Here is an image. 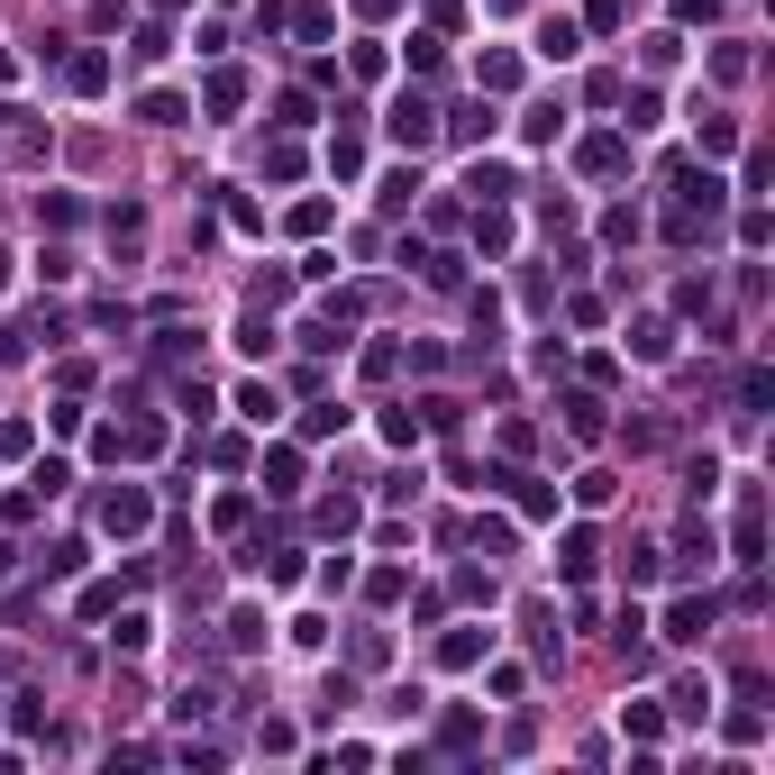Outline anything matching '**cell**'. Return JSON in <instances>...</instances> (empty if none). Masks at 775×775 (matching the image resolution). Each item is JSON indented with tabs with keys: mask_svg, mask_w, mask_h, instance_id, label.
<instances>
[{
	"mask_svg": "<svg viewBox=\"0 0 775 775\" xmlns=\"http://www.w3.org/2000/svg\"><path fill=\"white\" fill-rule=\"evenodd\" d=\"M383 128H393V146H429V138H438V110H429L420 92H402L393 110H383Z\"/></svg>",
	"mask_w": 775,
	"mask_h": 775,
	"instance_id": "6da1fadb",
	"label": "cell"
},
{
	"mask_svg": "<svg viewBox=\"0 0 775 775\" xmlns=\"http://www.w3.org/2000/svg\"><path fill=\"white\" fill-rule=\"evenodd\" d=\"M100 529H110V538H138V529H146V493H138V484L100 493Z\"/></svg>",
	"mask_w": 775,
	"mask_h": 775,
	"instance_id": "7a4b0ae2",
	"label": "cell"
},
{
	"mask_svg": "<svg viewBox=\"0 0 775 775\" xmlns=\"http://www.w3.org/2000/svg\"><path fill=\"white\" fill-rule=\"evenodd\" d=\"M712 630V593H684V603H666V639H703Z\"/></svg>",
	"mask_w": 775,
	"mask_h": 775,
	"instance_id": "3957f363",
	"label": "cell"
},
{
	"mask_svg": "<svg viewBox=\"0 0 775 775\" xmlns=\"http://www.w3.org/2000/svg\"><path fill=\"white\" fill-rule=\"evenodd\" d=\"M329 174H338V183H356V174H366V138H356V128H338V138H329Z\"/></svg>",
	"mask_w": 775,
	"mask_h": 775,
	"instance_id": "277c9868",
	"label": "cell"
},
{
	"mask_svg": "<svg viewBox=\"0 0 775 775\" xmlns=\"http://www.w3.org/2000/svg\"><path fill=\"white\" fill-rule=\"evenodd\" d=\"M247 110V73L228 64V73H211V119H238Z\"/></svg>",
	"mask_w": 775,
	"mask_h": 775,
	"instance_id": "5b68a950",
	"label": "cell"
},
{
	"mask_svg": "<svg viewBox=\"0 0 775 775\" xmlns=\"http://www.w3.org/2000/svg\"><path fill=\"white\" fill-rule=\"evenodd\" d=\"M630 165V138H584V174H620Z\"/></svg>",
	"mask_w": 775,
	"mask_h": 775,
	"instance_id": "8992f818",
	"label": "cell"
},
{
	"mask_svg": "<svg viewBox=\"0 0 775 775\" xmlns=\"http://www.w3.org/2000/svg\"><path fill=\"white\" fill-rule=\"evenodd\" d=\"M64 83H73V92H100V83H110V56H100V46H92V56H73Z\"/></svg>",
	"mask_w": 775,
	"mask_h": 775,
	"instance_id": "52a82bcc",
	"label": "cell"
},
{
	"mask_svg": "<svg viewBox=\"0 0 775 775\" xmlns=\"http://www.w3.org/2000/svg\"><path fill=\"white\" fill-rule=\"evenodd\" d=\"M265 493H301V456H293V448L265 456Z\"/></svg>",
	"mask_w": 775,
	"mask_h": 775,
	"instance_id": "ba28073f",
	"label": "cell"
},
{
	"mask_svg": "<svg viewBox=\"0 0 775 775\" xmlns=\"http://www.w3.org/2000/svg\"><path fill=\"white\" fill-rule=\"evenodd\" d=\"M557 128H565V100H538V110L521 119V138H529V146H548V138H557Z\"/></svg>",
	"mask_w": 775,
	"mask_h": 775,
	"instance_id": "9c48e42d",
	"label": "cell"
},
{
	"mask_svg": "<svg viewBox=\"0 0 775 775\" xmlns=\"http://www.w3.org/2000/svg\"><path fill=\"white\" fill-rule=\"evenodd\" d=\"M484 657V630H448L438 639V666H475Z\"/></svg>",
	"mask_w": 775,
	"mask_h": 775,
	"instance_id": "30bf717a",
	"label": "cell"
},
{
	"mask_svg": "<svg viewBox=\"0 0 775 775\" xmlns=\"http://www.w3.org/2000/svg\"><path fill=\"white\" fill-rule=\"evenodd\" d=\"M502 484L521 493V511H529V521H548V511H557V493H548V484H529V475H502Z\"/></svg>",
	"mask_w": 775,
	"mask_h": 775,
	"instance_id": "8fae6325",
	"label": "cell"
},
{
	"mask_svg": "<svg viewBox=\"0 0 775 775\" xmlns=\"http://www.w3.org/2000/svg\"><path fill=\"white\" fill-rule=\"evenodd\" d=\"M565 420H575V438H603V402H593V393H565Z\"/></svg>",
	"mask_w": 775,
	"mask_h": 775,
	"instance_id": "7c38bea8",
	"label": "cell"
},
{
	"mask_svg": "<svg viewBox=\"0 0 775 775\" xmlns=\"http://www.w3.org/2000/svg\"><path fill=\"white\" fill-rule=\"evenodd\" d=\"M557 565H565V584H584V575H593V529L565 538V557H557Z\"/></svg>",
	"mask_w": 775,
	"mask_h": 775,
	"instance_id": "4fadbf2b",
	"label": "cell"
},
{
	"mask_svg": "<svg viewBox=\"0 0 775 775\" xmlns=\"http://www.w3.org/2000/svg\"><path fill=\"white\" fill-rule=\"evenodd\" d=\"M538 56H557V64L575 56V19H548V28H538Z\"/></svg>",
	"mask_w": 775,
	"mask_h": 775,
	"instance_id": "5bb4252c",
	"label": "cell"
},
{
	"mask_svg": "<svg viewBox=\"0 0 775 775\" xmlns=\"http://www.w3.org/2000/svg\"><path fill=\"white\" fill-rule=\"evenodd\" d=\"M265 174H274V183H293V174H301V146L274 138V146H265Z\"/></svg>",
	"mask_w": 775,
	"mask_h": 775,
	"instance_id": "9a60e30c",
	"label": "cell"
},
{
	"mask_svg": "<svg viewBox=\"0 0 775 775\" xmlns=\"http://www.w3.org/2000/svg\"><path fill=\"white\" fill-rule=\"evenodd\" d=\"M37 219H46V228H73V219H83V201H73V192H46Z\"/></svg>",
	"mask_w": 775,
	"mask_h": 775,
	"instance_id": "2e32d148",
	"label": "cell"
},
{
	"mask_svg": "<svg viewBox=\"0 0 775 775\" xmlns=\"http://www.w3.org/2000/svg\"><path fill=\"white\" fill-rule=\"evenodd\" d=\"M620 730H630V739H657L666 712H657V703H630V712H620Z\"/></svg>",
	"mask_w": 775,
	"mask_h": 775,
	"instance_id": "e0dca14e",
	"label": "cell"
},
{
	"mask_svg": "<svg viewBox=\"0 0 775 775\" xmlns=\"http://www.w3.org/2000/svg\"><path fill=\"white\" fill-rule=\"evenodd\" d=\"M465 192H475V201H511V174L502 165H475V183H465Z\"/></svg>",
	"mask_w": 775,
	"mask_h": 775,
	"instance_id": "ac0fdd59",
	"label": "cell"
},
{
	"mask_svg": "<svg viewBox=\"0 0 775 775\" xmlns=\"http://www.w3.org/2000/svg\"><path fill=\"white\" fill-rule=\"evenodd\" d=\"M456 138H465V146H475V138H493V110H484V100H465V110H456Z\"/></svg>",
	"mask_w": 775,
	"mask_h": 775,
	"instance_id": "d6986e66",
	"label": "cell"
},
{
	"mask_svg": "<svg viewBox=\"0 0 775 775\" xmlns=\"http://www.w3.org/2000/svg\"><path fill=\"white\" fill-rule=\"evenodd\" d=\"M630 347H639V356H648V366H657V356L676 347V338H666V320H639V338H630Z\"/></svg>",
	"mask_w": 775,
	"mask_h": 775,
	"instance_id": "ffe728a7",
	"label": "cell"
},
{
	"mask_svg": "<svg viewBox=\"0 0 775 775\" xmlns=\"http://www.w3.org/2000/svg\"><path fill=\"white\" fill-rule=\"evenodd\" d=\"M356 10H366V19H383V10H402V0H356Z\"/></svg>",
	"mask_w": 775,
	"mask_h": 775,
	"instance_id": "44dd1931",
	"label": "cell"
},
{
	"mask_svg": "<svg viewBox=\"0 0 775 775\" xmlns=\"http://www.w3.org/2000/svg\"><path fill=\"white\" fill-rule=\"evenodd\" d=\"M155 10H165V19H174V10H192V0H155Z\"/></svg>",
	"mask_w": 775,
	"mask_h": 775,
	"instance_id": "7402d4cb",
	"label": "cell"
},
{
	"mask_svg": "<svg viewBox=\"0 0 775 775\" xmlns=\"http://www.w3.org/2000/svg\"><path fill=\"white\" fill-rule=\"evenodd\" d=\"M0 283H10V255H0Z\"/></svg>",
	"mask_w": 775,
	"mask_h": 775,
	"instance_id": "603a6c76",
	"label": "cell"
}]
</instances>
